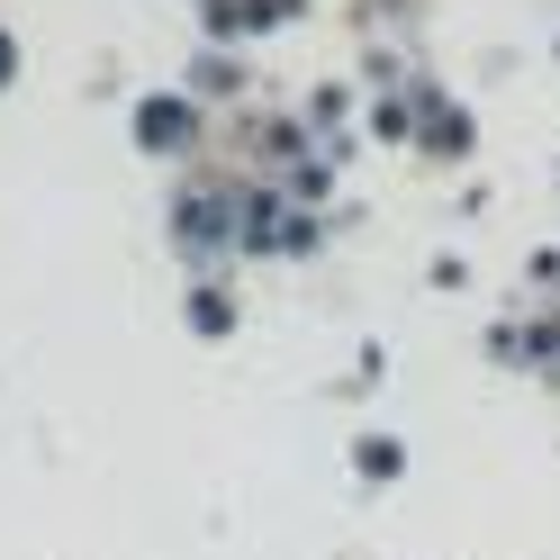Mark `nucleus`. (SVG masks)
<instances>
[{"label":"nucleus","mask_w":560,"mask_h":560,"mask_svg":"<svg viewBox=\"0 0 560 560\" xmlns=\"http://www.w3.org/2000/svg\"><path fill=\"white\" fill-rule=\"evenodd\" d=\"M136 127H145V145H182L190 109H182V100H145V118H136Z\"/></svg>","instance_id":"obj_1"},{"label":"nucleus","mask_w":560,"mask_h":560,"mask_svg":"<svg viewBox=\"0 0 560 560\" xmlns=\"http://www.w3.org/2000/svg\"><path fill=\"white\" fill-rule=\"evenodd\" d=\"M0 82H10V37H0Z\"/></svg>","instance_id":"obj_2"}]
</instances>
